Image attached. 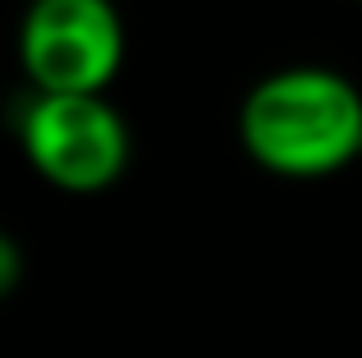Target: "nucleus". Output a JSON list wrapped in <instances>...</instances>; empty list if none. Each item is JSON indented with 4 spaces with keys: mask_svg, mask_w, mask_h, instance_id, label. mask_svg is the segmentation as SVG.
<instances>
[{
    "mask_svg": "<svg viewBox=\"0 0 362 358\" xmlns=\"http://www.w3.org/2000/svg\"><path fill=\"white\" fill-rule=\"evenodd\" d=\"M243 152L284 179H321L362 156V92L321 64L266 74L239 110Z\"/></svg>",
    "mask_w": 362,
    "mask_h": 358,
    "instance_id": "obj_1",
    "label": "nucleus"
},
{
    "mask_svg": "<svg viewBox=\"0 0 362 358\" xmlns=\"http://www.w3.org/2000/svg\"><path fill=\"white\" fill-rule=\"evenodd\" d=\"M18 147L46 184L64 193H101L129 166V125L101 97L33 92L18 110Z\"/></svg>",
    "mask_w": 362,
    "mask_h": 358,
    "instance_id": "obj_2",
    "label": "nucleus"
},
{
    "mask_svg": "<svg viewBox=\"0 0 362 358\" xmlns=\"http://www.w3.org/2000/svg\"><path fill=\"white\" fill-rule=\"evenodd\" d=\"M18 64L33 92L101 97L124 64V18L110 0H33L18 23Z\"/></svg>",
    "mask_w": 362,
    "mask_h": 358,
    "instance_id": "obj_3",
    "label": "nucleus"
},
{
    "mask_svg": "<svg viewBox=\"0 0 362 358\" xmlns=\"http://www.w3.org/2000/svg\"><path fill=\"white\" fill-rule=\"evenodd\" d=\"M18 276H23V253H18V243L0 230V299L18 285Z\"/></svg>",
    "mask_w": 362,
    "mask_h": 358,
    "instance_id": "obj_4",
    "label": "nucleus"
}]
</instances>
